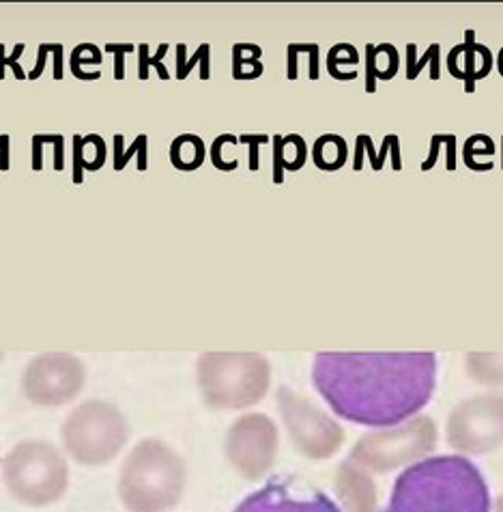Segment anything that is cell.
Segmentation results:
<instances>
[{
  "label": "cell",
  "instance_id": "cell-1",
  "mask_svg": "<svg viewBox=\"0 0 503 512\" xmlns=\"http://www.w3.org/2000/svg\"><path fill=\"white\" fill-rule=\"evenodd\" d=\"M316 390L344 420L394 426L415 416L435 392V353H319Z\"/></svg>",
  "mask_w": 503,
  "mask_h": 512
},
{
  "label": "cell",
  "instance_id": "cell-2",
  "mask_svg": "<svg viewBox=\"0 0 503 512\" xmlns=\"http://www.w3.org/2000/svg\"><path fill=\"white\" fill-rule=\"evenodd\" d=\"M387 512H491L480 469L465 457L418 461L394 482Z\"/></svg>",
  "mask_w": 503,
  "mask_h": 512
},
{
  "label": "cell",
  "instance_id": "cell-3",
  "mask_svg": "<svg viewBox=\"0 0 503 512\" xmlns=\"http://www.w3.org/2000/svg\"><path fill=\"white\" fill-rule=\"evenodd\" d=\"M185 465L162 439H142L119 472V500L129 512H166L181 500Z\"/></svg>",
  "mask_w": 503,
  "mask_h": 512
},
{
  "label": "cell",
  "instance_id": "cell-4",
  "mask_svg": "<svg viewBox=\"0 0 503 512\" xmlns=\"http://www.w3.org/2000/svg\"><path fill=\"white\" fill-rule=\"evenodd\" d=\"M3 480L13 500L41 508L59 502L69 487L63 454L41 439L13 446L3 459Z\"/></svg>",
  "mask_w": 503,
  "mask_h": 512
},
{
  "label": "cell",
  "instance_id": "cell-5",
  "mask_svg": "<svg viewBox=\"0 0 503 512\" xmlns=\"http://www.w3.org/2000/svg\"><path fill=\"white\" fill-rule=\"evenodd\" d=\"M198 383L215 409H243L261 401L269 388V362L258 353H205Z\"/></svg>",
  "mask_w": 503,
  "mask_h": 512
},
{
  "label": "cell",
  "instance_id": "cell-6",
  "mask_svg": "<svg viewBox=\"0 0 503 512\" xmlns=\"http://www.w3.org/2000/svg\"><path fill=\"white\" fill-rule=\"evenodd\" d=\"M61 439L76 463L99 467L119 457L129 439V424L112 403L86 401L65 418Z\"/></svg>",
  "mask_w": 503,
  "mask_h": 512
},
{
  "label": "cell",
  "instance_id": "cell-7",
  "mask_svg": "<svg viewBox=\"0 0 503 512\" xmlns=\"http://www.w3.org/2000/svg\"><path fill=\"white\" fill-rule=\"evenodd\" d=\"M86 383L80 358L63 351L41 353L26 364L22 392L33 405L61 407L74 401Z\"/></svg>",
  "mask_w": 503,
  "mask_h": 512
},
{
  "label": "cell",
  "instance_id": "cell-8",
  "mask_svg": "<svg viewBox=\"0 0 503 512\" xmlns=\"http://www.w3.org/2000/svg\"><path fill=\"white\" fill-rule=\"evenodd\" d=\"M278 429L267 416L250 414L239 418L226 435L228 461L250 480L261 478L276 459Z\"/></svg>",
  "mask_w": 503,
  "mask_h": 512
},
{
  "label": "cell",
  "instance_id": "cell-9",
  "mask_svg": "<svg viewBox=\"0 0 503 512\" xmlns=\"http://www.w3.org/2000/svg\"><path fill=\"white\" fill-rule=\"evenodd\" d=\"M278 403L295 446L308 454V457H329L340 446L338 424L329 420L323 411H319V407H314L306 398H301L293 390L286 388L280 390Z\"/></svg>",
  "mask_w": 503,
  "mask_h": 512
},
{
  "label": "cell",
  "instance_id": "cell-10",
  "mask_svg": "<svg viewBox=\"0 0 503 512\" xmlns=\"http://www.w3.org/2000/svg\"><path fill=\"white\" fill-rule=\"evenodd\" d=\"M233 512H342L332 497L308 482L278 476L250 493Z\"/></svg>",
  "mask_w": 503,
  "mask_h": 512
}]
</instances>
